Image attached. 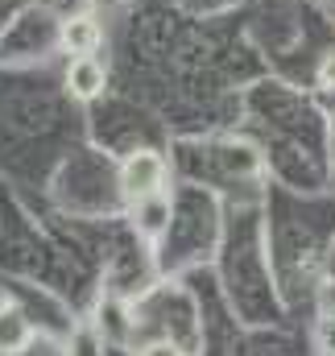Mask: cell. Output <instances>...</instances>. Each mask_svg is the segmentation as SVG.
Instances as JSON below:
<instances>
[{"mask_svg": "<svg viewBox=\"0 0 335 356\" xmlns=\"http://www.w3.org/2000/svg\"><path fill=\"white\" fill-rule=\"evenodd\" d=\"M170 216H174V207H170V195H149V199H137L133 203V228H137V236L141 241H162L170 232Z\"/></svg>", "mask_w": 335, "mask_h": 356, "instance_id": "3", "label": "cell"}, {"mask_svg": "<svg viewBox=\"0 0 335 356\" xmlns=\"http://www.w3.org/2000/svg\"><path fill=\"white\" fill-rule=\"evenodd\" d=\"M91 8H116V4H124V0H87Z\"/></svg>", "mask_w": 335, "mask_h": 356, "instance_id": "9", "label": "cell"}, {"mask_svg": "<svg viewBox=\"0 0 335 356\" xmlns=\"http://www.w3.org/2000/svg\"><path fill=\"white\" fill-rule=\"evenodd\" d=\"M58 42L67 54H95L104 46V25L91 17V13H79V17H67L63 29H58Z\"/></svg>", "mask_w": 335, "mask_h": 356, "instance_id": "5", "label": "cell"}, {"mask_svg": "<svg viewBox=\"0 0 335 356\" xmlns=\"http://www.w3.org/2000/svg\"><path fill=\"white\" fill-rule=\"evenodd\" d=\"M319 88H332L335 91V54H327L319 63Z\"/></svg>", "mask_w": 335, "mask_h": 356, "instance_id": "8", "label": "cell"}, {"mask_svg": "<svg viewBox=\"0 0 335 356\" xmlns=\"http://www.w3.org/2000/svg\"><path fill=\"white\" fill-rule=\"evenodd\" d=\"M137 356H186V353L178 344H170V340H154V344H145Z\"/></svg>", "mask_w": 335, "mask_h": 356, "instance_id": "7", "label": "cell"}, {"mask_svg": "<svg viewBox=\"0 0 335 356\" xmlns=\"http://www.w3.org/2000/svg\"><path fill=\"white\" fill-rule=\"evenodd\" d=\"M104 88H108V67H104L95 54H75V58L67 63V91H71L75 99L91 104V99L104 95Z\"/></svg>", "mask_w": 335, "mask_h": 356, "instance_id": "2", "label": "cell"}, {"mask_svg": "<svg viewBox=\"0 0 335 356\" xmlns=\"http://www.w3.org/2000/svg\"><path fill=\"white\" fill-rule=\"evenodd\" d=\"M71 356H99V336H95V332H75Z\"/></svg>", "mask_w": 335, "mask_h": 356, "instance_id": "6", "label": "cell"}, {"mask_svg": "<svg viewBox=\"0 0 335 356\" xmlns=\"http://www.w3.org/2000/svg\"><path fill=\"white\" fill-rule=\"evenodd\" d=\"M33 344V319L17 302H0V356H21Z\"/></svg>", "mask_w": 335, "mask_h": 356, "instance_id": "4", "label": "cell"}, {"mask_svg": "<svg viewBox=\"0 0 335 356\" xmlns=\"http://www.w3.org/2000/svg\"><path fill=\"white\" fill-rule=\"evenodd\" d=\"M166 158L154 154V149H137L124 158L120 166V191L129 195V203L137 199H149V195H162L166 191Z\"/></svg>", "mask_w": 335, "mask_h": 356, "instance_id": "1", "label": "cell"}]
</instances>
